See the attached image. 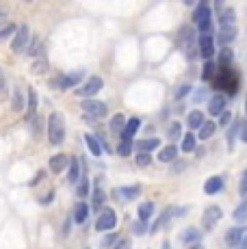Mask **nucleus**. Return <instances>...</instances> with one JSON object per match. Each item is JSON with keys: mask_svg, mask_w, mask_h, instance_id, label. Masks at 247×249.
I'll return each mask as SVG.
<instances>
[{"mask_svg": "<svg viewBox=\"0 0 247 249\" xmlns=\"http://www.w3.org/2000/svg\"><path fill=\"white\" fill-rule=\"evenodd\" d=\"M48 141L52 145H61L65 141V119L61 113H52L48 117Z\"/></svg>", "mask_w": 247, "mask_h": 249, "instance_id": "f257e3e1", "label": "nucleus"}, {"mask_svg": "<svg viewBox=\"0 0 247 249\" xmlns=\"http://www.w3.org/2000/svg\"><path fill=\"white\" fill-rule=\"evenodd\" d=\"M102 87H104V80H102L100 76H91L85 80V85L76 89V95H81V98H85V100H93V95L100 93Z\"/></svg>", "mask_w": 247, "mask_h": 249, "instance_id": "f03ea898", "label": "nucleus"}, {"mask_svg": "<svg viewBox=\"0 0 247 249\" xmlns=\"http://www.w3.org/2000/svg\"><path fill=\"white\" fill-rule=\"evenodd\" d=\"M29 39H31V31H29V26L22 24L20 29H17V33L13 35V39H11V52H16V54L24 52V50L29 48Z\"/></svg>", "mask_w": 247, "mask_h": 249, "instance_id": "7ed1b4c3", "label": "nucleus"}, {"mask_svg": "<svg viewBox=\"0 0 247 249\" xmlns=\"http://www.w3.org/2000/svg\"><path fill=\"white\" fill-rule=\"evenodd\" d=\"M115 225H117V215H115L111 208L102 210L100 217H98V221H96V230H98V232H113Z\"/></svg>", "mask_w": 247, "mask_h": 249, "instance_id": "20e7f679", "label": "nucleus"}, {"mask_svg": "<svg viewBox=\"0 0 247 249\" xmlns=\"http://www.w3.org/2000/svg\"><path fill=\"white\" fill-rule=\"evenodd\" d=\"M81 107H82V113H85L87 117H93V119L106 117V110H109L106 102H100V100H85Z\"/></svg>", "mask_w": 247, "mask_h": 249, "instance_id": "39448f33", "label": "nucleus"}, {"mask_svg": "<svg viewBox=\"0 0 247 249\" xmlns=\"http://www.w3.org/2000/svg\"><path fill=\"white\" fill-rule=\"evenodd\" d=\"M82 76H85L82 70H76L74 74H65V76H59L57 80H52V87L57 85V89H72L82 80Z\"/></svg>", "mask_w": 247, "mask_h": 249, "instance_id": "423d86ee", "label": "nucleus"}, {"mask_svg": "<svg viewBox=\"0 0 247 249\" xmlns=\"http://www.w3.org/2000/svg\"><path fill=\"white\" fill-rule=\"evenodd\" d=\"M221 217H223V213H221V208L219 206H211V208H206L204 210V215H202V225L206 230H213L215 225L221 221Z\"/></svg>", "mask_w": 247, "mask_h": 249, "instance_id": "0eeeda50", "label": "nucleus"}, {"mask_svg": "<svg viewBox=\"0 0 247 249\" xmlns=\"http://www.w3.org/2000/svg\"><path fill=\"white\" fill-rule=\"evenodd\" d=\"M247 234V230L243 225H239V228H230L226 232V245L228 247H239V243L243 241V236Z\"/></svg>", "mask_w": 247, "mask_h": 249, "instance_id": "6e6552de", "label": "nucleus"}, {"mask_svg": "<svg viewBox=\"0 0 247 249\" xmlns=\"http://www.w3.org/2000/svg\"><path fill=\"white\" fill-rule=\"evenodd\" d=\"M139 126H141V119H139V117H130L128 122H126V128L122 132V141L124 143H132V137L137 135Z\"/></svg>", "mask_w": 247, "mask_h": 249, "instance_id": "1a4fd4ad", "label": "nucleus"}, {"mask_svg": "<svg viewBox=\"0 0 247 249\" xmlns=\"http://www.w3.org/2000/svg\"><path fill=\"white\" fill-rule=\"evenodd\" d=\"M139 193H141V187H139V184H132V187L117 188V191H115V197H117L119 202H130V200H134Z\"/></svg>", "mask_w": 247, "mask_h": 249, "instance_id": "9d476101", "label": "nucleus"}, {"mask_svg": "<svg viewBox=\"0 0 247 249\" xmlns=\"http://www.w3.org/2000/svg\"><path fill=\"white\" fill-rule=\"evenodd\" d=\"M199 238H202V232L198 228H186L182 232V236H180V241L186 247H195V245H199Z\"/></svg>", "mask_w": 247, "mask_h": 249, "instance_id": "9b49d317", "label": "nucleus"}, {"mask_svg": "<svg viewBox=\"0 0 247 249\" xmlns=\"http://www.w3.org/2000/svg\"><path fill=\"white\" fill-rule=\"evenodd\" d=\"M208 17H213V13H211V7H208V2L206 0H202V2L198 4V9L193 11V22L195 24H202V22H206Z\"/></svg>", "mask_w": 247, "mask_h": 249, "instance_id": "f8f14e48", "label": "nucleus"}, {"mask_svg": "<svg viewBox=\"0 0 247 249\" xmlns=\"http://www.w3.org/2000/svg\"><path fill=\"white\" fill-rule=\"evenodd\" d=\"M217 39H219V44L228 48V44H232V41L236 39V29L234 26H221L217 33Z\"/></svg>", "mask_w": 247, "mask_h": 249, "instance_id": "ddd939ff", "label": "nucleus"}, {"mask_svg": "<svg viewBox=\"0 0 247 249\" xmlns=\"http://www.w3.org/2000/svg\"><path fill=\"white\" fill-rule=\"evenodd\" d=\"M199 54H202L206 61H211L213 54H215V44H213V37H199Z\"/></svg>", "mask_w": 247, "mask_h": 249, "instance_id": "4468645a", "label": "nucleus"}, {"mask_svg": "<svg viewBox=\"0 0 247 249\" xmlns=\"http://www.w3.org/2000/svg\"><path fill=\"white\" fill-rule=\"evenodd\" d=\"M67 165H69L67 154H57V156H52V158H50V171L57 176V173H61Z\"/></svg>", "mask_w": 247, "mask_h": 249, "instance_id": "2eb2a0df", "label": "nucleus"}, {"mask_svg": "<svg viewBox=\"0 0 247 249\" xmlns=\"http://www.w3.org/2000/svg\"><path fill=\"white\" fill-rule=\"evenodd\" d=\"M174 215H176V208H174V206H169V208H165V210H163V215L156 219V223L150 228V232H158V230H163L167 223H169V219H171V217H174Z\"/></svg>", "mask_w": 247, "mask_h": 249, "instance_id": "dca6fc26", "label": "nucleus"}, {"mask_svg": "<svg viewBox=\"0 0 247 249\" xmlns=\"http://www.w3.org/2000/svg\"><path fill=\"white\" fill-rule=\"evenodd\" d=\"M221 191H223V180L219 176L208 178L206 184H204V193H206V195H217V193H221Z\"/></svg>", "mask_w": 247, "mask_h": 249, "instance_id": "f3484780", "label": "nucleus"}, {"mask_svg": "<svg viewBox=\"0 0 247 249\" xmlns=\"http://www.w3.org/2000/svg\"><path fill=\"white\" fill-rule=\"evenodd\" d=\"M223 110H226V98L223 95H213L211 102H208V113L211 115H221Z\"/></svg>", "mask_w": 247, "mask_h": 249, "instance_id": "a211bd4d", "label": "nucleus"}, {"mask_svg": "<svg viewBox=\"0 0 247 249\" xmlns=\"http://www.w3.org/2000/svg\"><path fill=\"white\" fill-rule=\"evenodd\" d=\"M67 169H69V173H67V180L72 184H78V180L82 178V173H81V163H78V158H69V165H67Z\"/></svg>", "mask_w": 247, "mask_h": 249, "instance_id": "6ab92c4d", "label": "nucleus"}, {"mask_svg": "<svg viewBox=\"0 0 247 249\" xmlns=\"http://www.w3.org/2000/svg\"><path fill=\"white\" fill-rule=\"evenodd\" d=\"M186 124H189L191 130H199V128L204 126V113L202 110H191V113L186 115Z\"/></svg>", "mask_w": 247, "mask_h": 249, "instance_id": "aec40b11", "label": "nucleus"}, {"mask_svg": "<svg viewBox=\"0 0 247 249\" xmlns=\"http://www.w3.org/2000/svg\"><path fill=\"white\" fill-rule=\"evenodd\" d=\"M87 217H89V206H87L85 202H78V204L74 206V221H76V223H85Z\"/></svg>", "mask_w": 247, "mask_h": 249, "instance_id": "412c9836", "label": "nucleus"}, {"mask_svg": "<svg viewBox=\"0 0 247 249\" xmlns=\"http://www.w3.org/2000/svg\"><path fill=\"white\" fill-rule=\"evenodd\" d=\"M176 156H178V147L176 145H167L158 152V160L161 163H171V160H176Z\"/></svg>", "mask_w": 247, "mask_h": 249, "instance_id": "4be33fe9", "label": "nucleus"}, {"mask_svg": "<svg viewBox=\"0 0 247 249\" xmlns=\"http://www.w3.org/2000/svg\"><path fill=\"white\" fill-rule=\"evenodd\" d=\"M85 145H87V150L91 152V156H102V145H100V141H98V137L85 135Z\"/></svg>", "mask_w": 247, "mask_h": 249, "instance_id": "5701e85b", "label": "nucleus"}, {"mask_svg": "<svg viewBox=\"0 0 247 249\" xmlns=\"http://www.w3.org/2000/svg\"><path fill=\"white\" fill-rule=\"evenodd\" d=\"M180 46H184L186 54H189V57H193V37H191V31L189 29L180 31Z\"/></svg>", "mask_w": 247, "mask_h": 249, "instance_id": "b1692460", "label": "nucleus"}, {"mask_svg": "<svg viewBox=\"0 0 247 249\" xmlns=\"http://www.w3.org/2000/svg\"><path fill=\"white\" fill-rule=\"evenodd\" d=\"M234 9L232 7H223L221 9V13H219V22H221V26H234Z\"/></svg>", "mask_w": 247, "mask_h": 249, "instance_id": "393cba45", "label": "nucleus"}, {"mask_svg": "<svg viewBox=\"0 0 247 249\" xmlns=\"http://www.w3.org/2000/svg\"><path fill=\"white\" fill-rule=\"evenodd\" d=\"M158 143H161V141L154 139V137H150V139H141V141L137 143V150H139V152H146V154H150L152 150H156V147H158Z\"/></svg>", "mask_w": 247, "mask_h": 249, "instance_id": "a878e982", "label": "nucleus"}, {"mask_svg": "<svg viewBox=\"0 0 247 249\" xmlns=\"http://www.w3.org/2000/svg\"><path fill=\"white\" fill-rule=\"evenodd\" d=\"M215 130H217V124L215 122H204V126L199 128V137H198V139H202V141L211 139V137L215 135Z\"/></svg>", "mask_w": 247, "mask_h": 249, "instance_id": "bb28decb", "label": "nucleus"}, {"mask_svg": "<svg viewBox=\"0 0 247 249\" xmlns=\"http://www.w3.org/2000/svg\"><path fill=\"white\" fill-rule=\"evenodd\" d=\"M152 213H154V204H152V202H143V204L139 206V210H137L139 221H148L152 217Z\"/></svg>", "mask_w": 247, "mask_h": 249, "instance_id": "cd10ccee", "label": "nucleus"}, {"mask_svg": "<svg viewBox=\"0 0 247 249\" xmlns=\"http://www.w3.org/2000/svg\"><path fill=\"white\" fill-rule=\"evenodd\" d=\"M241 130V124L239 122H232L230 128H228V135H226V141H228V150L234 147V141H236V132Z\"/></svg>", "mask_w": 247, "mask_h": 249, "instance_id": "c85d7f7f", "label": "nucleus"}, {"mask_svg": "<svg viewBox=\"0 0 247 249\" xmlns=\"http://www.w3.org/2000/svg\"><path fill=\"white\" fill-rule=\"evenodd\" d=\"M29 107H26V115H29V119L35 115V110H37V104H39V98H37V91L35 89H29Z\"/></svg>", "mask_w": 247, "mask_h": 249, "instance_id": "c756f323", "label": "nucleus"}, {"mask_svg": "<svg viewBox=\"0 0 247 249\" xmlns=\"http://www.w3.org/2000/svg\"><path fill=\"white\" fill-rule=\"evenodd\" d=\"M11 109L16 110V113H20V110H24V98H22V91H20V89H13Z\"/></svg>", "mask_w": 247, "mask_h": 249, "instance_id": "7c9ffc66", "label": "nucleus"}, {"mask_svg": "<svg viewBox=\"0 0 247 249\" xmlns=\"http://www.w3.org/2000/svg\"><path fill=\"white\" fill-rule=\"evenodd\" d=\"M91 208L93 210H102V208H104V191H102V188H96V191H93Z\"/></svg>", "mask_w": 247, "mask_h": 249, "instance_id": "2f4dec72", "label": "nucleus"}, {"mask_svg": "<svg viewBox=\"0 0 247 249\" xmlns=\"http://www.w3.org/2000/svg\"><path fill=\"white\" fill-rule=\"evenodd\" d=\"M126 122H128V119H124V115H115V117L111 119V130L113 132H124Z\"/></svg>", "mask_w": 247, "mask_h": 249, "instance_id": "473e14b6", "label": "nucleus"}, {"mask_svg": "<svg viewBox=\"0 0 247 249\" xmlns=\"http://www.w3.org/2000/svg\"><path fill=\"white\" fill-rule=\"evenodd\" d=\"M180 137H182V126H180V122H174L169 126V130H167V139L176 141V139H180Z\"/></svg>", "mask_w": 247, "mask_h": 249, "instance_id": "72a5a7b5", "label": "nucleus"}, {"mask_svg": "<svg viewBox=\"0 0 247 249\" xmlns=\"http://www.w3.org/2000/svg\"><path fill=\"white\" fill-rule=\"evenodd\" d=\"M234 219L239 221V223H243V221H247V200L241 202L239 208L234 210Z\"/></svg>", "mask_w": 247, "mask_h": 249, "instance_id": "f704fd0d", "label": "nucleus"}, {"mask_svg": "<svg viewBox=\"0 0 247 249\" xmlns=\"http://www.w3.org/2000/svg\"><path fill=\"white\" fill-rule=\"evenodd\" d=\"M76 193H78V197L89 195V178H87V176H82L81 180H78V188H76Z\"/></svg>", "mask_w": 247, "mask_h": 249, "instance_id": "c9c22d12", "label": "nucleus"}, {"mask_svg": "<svg viewBox=\"0 0 247 249\" xmlns=\"http://www.w3.org/2000/svg\"><path fill=\"white\" fill-rule=\"evenodd\" d=\"M182 150L184 152H193L195 150V137H193V132H189V135L182 137Z\"/></svg>", "mask_w": 247, "mask_h": 249, "instance_id": "e433bc0d", "label": "nucleus"}, {"mask_svg": "<svg viewBox=\"0 0 247 249\" xmlns=\"http://www.w3.org/2000/svg\"><path fill=\"white\" fill-rule=\"evenodd\" d=\"M16 33H17V26H16V24H7L4 29H0V41L9 39V37L16 35Z\"/></svg>", "mask_w": 247, "mask_h": 249, "instance_id": "4c0bfd02", "label": "nucleus"}, {"mask_svg": "<svg viewBox=\"0 0 247 249\" xmlns=\"http://www.w3.org/2000/svg\"><path fill=\"white\" fill-rule=\"evenodd\" d=\"M202 78H204V80H211V78H215V63H213V61H206L204 72H202Z\"/></svg>", "mask_w": 247, "mask_h": 249, "instance_id": "58836bf2", "label": "nucleus"}, {"mask_svg": "<svg viewBox=\"0 0 247 249\" xmlns=\"http://www.w3.org/2000/svg\"><path fill=\"white\" fill-rule=\"evenodd\" d=\"M206 98H208V89L206 87H199V89L193 93V104H202Z\"/></svg>", "mask_w": 247, "mask_h": 249, "instance_id": "ea45409f", "label": "nucleus"}, {"mask_svg": "<svg viewBox=\"0 0 247 249\" xmlns=\"http://www.w3.org/2000/svg\"><path fill=\"white\" fill-rule=\"evenodd\" d=\"M219 61H221L223 67L230 65V63H232V50H230V48H223L221 52H219Z\"/></svg>", "mask_w": 247, "mask_h": 249, "instance_id": "a19ab883", "label": "nucleus"}, {"mask_svg": "<svg viewBox=\"0 0 247 249\" xmlns=\"http://www.w3.org/2000/svg\"><path fill=\"white\" fill-rule=\"evenodd\" d=\"M132 232L137 234V236H143V234L150 232V230H148V223H146V221H137V223H134V228H132Z\"/></svg>", "mask_w": 247, "mask_h": 249, "instance_id": "79ce46f5", "label": "nucleus"}, {"mask_svg": "<svg viewBox=\"0 0 247 249\" xmlns=\"http://www.w3.org/2000/svg\"><path fill=\"white\" fill-rule=\"evenodd\" d=\"M134 160H137V165H139V167H148V165H150V154H146V152H139V154H137V158H134Z\"/></svg>", "mask_w": 247, "mask_h": 249, "instance_id": "37998d69", "label": "nucleus"}, {"mask_svg": "<svg viewBox=\"0 0 247 249\" xmlns=\"http://www.w3.org/2000/svg\"><path fill=\"white\" fill-rule=\"evenodd\" d=\"M117 241H119V236L115 232H111V234H106L104 236V241H102V247H111V245H117Z\"/></svg>", "mask_w": 247, "mask_h": 249, "instance_id": "c03bdc74", "label": "nucleus"}, {"mask_svg": "<svg viewBox=\"0 0 247 249\" xmlns=\"http://www.w3.org/2000/svg\"><path fill=\"white\" fill-rule=\"evenodd\" d=\"M130 152H132V143H119V147H117V154L119 156H130Z\"/></svg>", "mask_w": 247, "mask_h": 249, "instance_id": "a18cd8bd", "label": "nucleus"}, {"mask_svg": "<svg viewBox=\"0 0 247 249\" xmlns=\"http://www.w3.org/2000/svg\"><path fill=\"white\" fill-rule=\"evenodd\" d=\"M189 91H191V85H180V87H178V89H176L174 98H176V100H182V98H184V95H186V93H189Z\"/></svg>", "mask_w": 247, "mask_h": 249, "instance_id": "49530a36", "label": "nucleus"}, {"mask_svg": "<svg viewBox=\"0 0 247 249\" xmlns=\"http://www.w3.org/2000/svg\"><path fill=\"white\" fill-rule=\"evenodd\" d=\"M46 67H48V65H46V61H35V63H33V72H35V74H44Z\"/></svg>", "mask_w": 247, "mask_h": 249, "instance_id": "de8ad7c7", "label": "nucleus"}, {"mask_svg": "<svg viewBox=\"0 0 247 249\" xmlns=\"http://www.w3.org/2000/svg\"><path fill=\"white\" fill-rule=\"evenodd\" d=\"M219 124H221V126H230V124H232V113H228V110H223V113H221V122H219Z\"/></svg>", "mask_w": 247, "mask_h": 249, "instance_id": "09e8293b", "label": "nucleus"}, {"mask_svg": "<svg viewBox=\"0 0 247 249\" xmlns=\"http://www.w3.org/2000/svg\"><path fill=\"white\" fill-rule=\"evenodd\" d=\"M132 245H130V241H126V238H119L117 245H115V249H130Z\"/></svg>", "mask_w": 247, "mask_h": 249, "instance_id": "8fccbe9b", "label": "nucleus"}, {"mask_svg": "<svg viewBox=\"0 0 247 249\" xmlns=\"http://www.w3.org/2000/svg\"><path fill=\"white\" fill-rule=\"evenodd\" d=\"M241 141L243 143H247V122L241 126Z\"/></svg>", "mask_w": 247, "mask_h": 249, "instance_id": "3c124183", "label": "nucleus"}, {"mask_svg": "<svg viewBox=\"0 0 247 249\" xmlns=\"http://www.w3.org/2000/svg\"><path fill=\"white\" fill-rule=\"evenodd\" d=\"M184 167H186L184 163H178V165H174V167H171V173H180V171H182Z\"/></svg>", "mask_w": 247, "mask_h": 249, "instance_id": "603ef678", "label": "nucleus"}, {"mask_svg": "<svg viewBox=\"0 0 247 249\" xmlns=\"http://www.w3.org/2000/svg\"><path fill=\"white\" fill-rule=\"evenodd\" d=\"M41 178H44V171H37V176L31 180V187H35L37 182H41Z\"/></svg>", "mask_w": 247, "mask_h": 249, "instance_id": "864d4df0", "label": "nucleus"}, {"mask_svg": "<svg viewBox=\"0 0 247 249\" xmlns=\"http://www.w3.org/2000/svg\"><path fill=\"white\" fill-rule=\"evenodd\" d=\"M239 193H241V195H247V182H245V180H241V187H239Z\"/></svg>", "mask_w": 247, "mask_h": 249, "instance_id": "5fc2aeb1", "label": "nucleus"}, {"mask_svg": "<svg viewBox=\"0 0 247 249\" xmlns=\"http://www.w3.org/2000/svg\"><path fill=\"white\" fill-rule=\"evenodd\" d=\"M52 197H54V191H50V193H48V195H46V197H41V204H48V202L52 200Z\"/></svg>", "mask_w": 247, "mask_h": 249, "instance_id": "6e6d98bb", "label": "nucleus"}, {"mask_svg": "<svg viewBox=\"0 0 247 249\" xmlns=\"http://www.w3.org/2000/svg\"><path fill=\"white\" fill-rule=\"evenodd\" d=\"M4 20H7V13H4V9L0 7V26L4 24Z\"/></svg>", "mask_w": 247, "mask_h": 249, "instance_id": "4d7b16f0", "label": "nucleus"}, {"mask_svg": "<svg viewBox=\"0 0 247 249\" xmlns=\"http://www.w3.org/2000/svg\"><path fill=\"white\" fill-rule=\"evenodd\" d=\"M236 249H247V234H245V236H243V241H241V243H239V247H236Z\"/></svg>", "mask_w": 247, "mask_h": 249, "instance_id": "13d9d810", "label": "nucleus"}, {"mask_svg": "<svg viewBox=\"0 0 247 249\" xmlns=\"http://www.w3.org/2000/svg\"><path fill=\"white\" fill-rule=\"evenodd\" d=\"M4 89V76H2V72H0V91Z\"/></svg>", "mask_w": 247, "mask_h": 249, "instance_id": "bf43d9fd", "label": "nucleus"}, {"mask_svg": "<svg viewBox=\"0 0 247 249\" xmlns=\"http://www.w3.org/2000/svg\"><path fill=\"white\" fill-rule=\"evenodd\" d=\"M161 249H171V245H169V241H165V243H163V247Z\"/></svg>", "mask_w": 247, "mask_h": 249, "instance_id": "052dcab7", "label": "nucleus"}, {"mask_svg": "<svg viewBox=\"0 0 247 249\" xmlns=\"http://www.w3.org/2000/svg\"><path fill=\"white\" fill-rule=\"evenodd\" d=\"M243 180H245V182H247V169H245V171H243Z\"/></svg>", "mask_w": 247, "mask_h": 249, "instance_id": "680f3d73", "label": "nucleus"}, {"mask_svg": "<svg viewBox=\"0 0 247 249\" xmlns=\"http://www.w3.org/2000/svg\"><path fill=\"white\" fill-rule=\"evenodd\" d=\"M193 249H204V247H202V245H195V247H193Z\"/></svg>", "mask_w": 247, "mask_h": 249, "instance_id": "e2e57ef3", "label": "nucleus"}]
</instances>
